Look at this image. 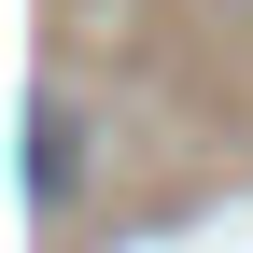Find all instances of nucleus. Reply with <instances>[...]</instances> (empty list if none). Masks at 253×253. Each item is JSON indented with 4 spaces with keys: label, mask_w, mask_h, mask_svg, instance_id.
Masks as SVG:
<instances>
[{
    "label": "nucleus",
    "mask_w": 253,
    "mask_h": 253,
    "mask_svg": "<svg viewBox=\"0 0 253 253\" xmlns=\"http://www.w3.org/2000/svg\"><path fill=\"white\" fill-rule=\"evenodd\" d=\"M84 197V113H71V84H42L28 99V211H71Z\"/></svg>",
    "instance_id": "1"
}]
</instances>
